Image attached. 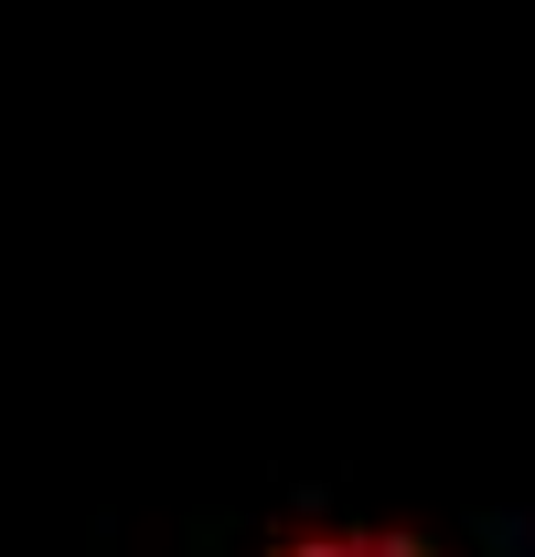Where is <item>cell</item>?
I'll return each mask as SVG.
<instances>
[{"label": "cell", "instance_id": "obj_1", "mask_svg": "<svg viewBox=\"0 0 535 557\" xmlns=\"http://www.w3.org/2000/svg\"><path fill=\"white\" fill-rule=\"evenodd\" d=\"M258 557H450V547H439V536H418V525H375V515H322V525L268 536Z\"/></svg>", "mask_w": 535, "mask_h": 557}]
</instances>
